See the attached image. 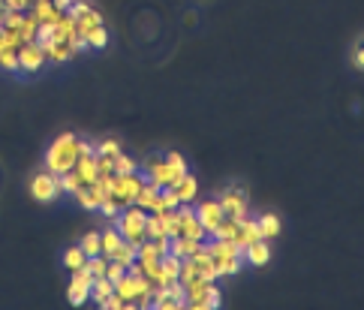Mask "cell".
<instances>
[{
	"instance_id": "obj_1",
	"label": "cell",
	"mask_w": 364,
	"mask_h": 310,
	"mask_svg": "<svg viewBox=\"0 0 364 310\" xmlns=\"http://www.w3.org/2000/svg\"><path fill=\"white\" fill-rule=\"evenodd\" d=\"M78 145H82L78 136H73V132H61V136L49 145V151H45V169L54 172V175L75 169V160H78V154H82Z\"/></svg>"
},
{
	"instance_id": "obj_2",
	"label": "cell",
	"mask_w": 364,
	"mask_h": 310,
	"mask_svg": "<svg viewBox=\"0 0 364 310\" xmlns=\"http://www.w3.org/2000/svg\"><path fill=\"white\" fill-rule=\"evenodd\" d=\"M145 169H147V181L157 184V187H175L181 178L187 175V163L181 154H169V157H151L145 163Z\"/></svg>"
},
{
	"instance_id": "obj_3",
	"label": "cell",
	"mask_w": 364,
	"mask_h": 310,
	"mask_svg": "<svg viewBox=\"0 0 364 310\" xmlns=\"http://www.w3.org/2000/svg\"><path fill=\"white\" fill-rule=\"evenodd\" d=\"M118 226V232L123 235V241H133V244H142L145 241V223H147V211L139 205H127L123 211L111 220Z\"/></svg>"
},
{
	"instance_id": "obj_4",
	"label": "cell",
	"mask_w": 364,
	"mask_h": 310,
	"mask_svg": "<svg viewBox=\"0 0 364 310\" xmlns=\"http://www.w3.org/2000/svg\"><path fill=\"white\" fill-rule=\"evenodd\" d=\"M145 181H147V175H142V172L115 175V178H111V199H115L121 208L135 205V196H139V190H142Z\"/></svg>"
},
{
	"instance_id": "obj_5",
	"label": "cell",
	"mask_w": 364,
	"mask_h": 310,
	"mask_svg": "<svg viewBox=\"0 0 364 310\" xmlns=\"http://www.w3.org/2000/svg\"><path fill=\"white\" fill-rule=\"evenodd\" d=\"M58 193H61V184H58V175L54 172H40V175H33L30 178V196L37 199V202H42V205H49V202H54L58 199Z\"/></svg>"
},
{
	"instance_id": "obj_6",
	"label": "cell",
	"mask_w": 364,
	"mask_h": 310,
	"mask_svg": "<svg viewBox=\"0 0 364 310\" xmlns=\"http://www.w3.org/2000/svg\"><path fill=\"white\" fill-rule=\"evenodd\" d=\"M175 214H178V223H181L178 235H187V238H196V241L208 238V232H205V226L199 223V217H196V205L193 202H181L175 208Z\"/></svg>"
},
{
	"instance_id": "obj_7",
	"label": "cell",
	"mask_w": 364,
	"mask_h": 310,
	"mask_svg": "<svg viewBox=\"0 0 364 310\" xmlns=\"http://www.w3.org/2000/svg\"><path fill=\"white\" fill-rule=\"evenodd\" d=\"M90 286H94V274H90L85 265L73 271V280H70V290H66V298H70L73 307H82L85 302H90Z\"/></svg>"
},
{
	"instance_id": "obj_8",
	"label": "cell",
	"mask_w": 364,
	"mask_h": 310,
	"mask_svg": "<svg viewBox=\"0 0 364 310\" xmlns=\"http://www.w3.org/2000/svg\"><path fill=\"white\" fill-rule=\"evenodd\" d=\"M217 202L226 211V217H235V220L247 217V211H250V196H247L244 187H229V190H226Z\"/></svg>"
},
{
	"instance_id": "obj_9",
	"label": "cell",
	"mask_w": 364,
	"mask_h": 310,
	"mask_svg": "<svg viewBox=\"0 0 364 310\" xmlns=\"http://www.w3.org/2000/svg\"><path fill=\"white\" fill-rule=\"evenodd\" d=\"M151 286H154V283L147 280L145 274H123L121 280H115V292H118L127 304H133V307H135V298H139L142 292H147Z\"/></svg>"
},
{
	"instance_id": "obj_10",
	"label": "cell",
	"mask_w": 364,
	"mask_h": 310,
	"mask_svg": "<svg viewBox=\"0 0 364 310\" xmlns=\"http://www.w3.org/2000/svg\"><path fill=\"white\" fill-rule=\"evenodd\" d=\"M45 51L40 42H25V46H18V66H21V73H40L42 66H45Z\"/></svg>"
},
{
	"instance_id": "obj_11",
	"label": "cell",
	"mask_w": 364,
	"mask_h": 310,
	"mask_svg": "<svg viewBox=\"0 0 364 310\" xmlns=\"http://www.w3.org/2000/svg\"><path fill=\"white\" fill-rule=\"evenodd\" d=\"M196 217H199V223L205 226V232H208V235H211V232L220 226V220L226 217V211L220 208V202H217V199H208V202L196 205Z\"/></svg>"
},
{
	"instance_id": "obj_12",
	"label": "cell",
	"mask_w": 364,
	"mask_h": 310,
	"mask_svg": "<svg viewBox=\"0 0 364 310\" xmlns=\"http://www.w3.org/2000/svg\"><path fill=\"white\" fill-rule=\"evenodd\" d=\"M241 256H244L247 265H253V268H262V265H268V259H271V244H268L265 238H259V241H253V244H247V247L241 250Z\"/></svg>"
},
{
	"instance_id": "obj_13",
	"label": "cell",
	"mask_w": 364,
	"mask_h": 310,
	"mask_svg": "<svg viewBox=\"0 0 364 310\" xmlns=\"http://www.w3.org/2000/svg\"><path fill=\"white\" fill-rule=\"evenodd\" d=\"M262 238V232H259V223L256 220H250V217H241L238 220V235H235V244L238 247H247V244H253V241Z\"/></svg>"
},
{
	"instance_id": "obj_14",
	"label": "cell",
	"mask_w": 364,
	"mask_h": 310,
	"mask_svg": "<svg viewBox=\"0 0 364 310\" xmlns=\"http://www.w3.org/2000/svg\"><path fill=\"white\" fill-rule=\"evenodd\" d=\"M193 262H196V271H199V278L205 280H217V268H214V256L208 253V247H205V241H202V247L190 256Z\"/></svg>"
},
{
	"instance_id": "obj_15",
	"label": "cell",
	"mask_w": 364,
	"mask_h": 310,
	"mask_svg": "<svg viewBox=\"0 0 364 310\" xmlns=\"http://www.w3.org/2000/svg\"><path fill=\"white\" fill-rule=\"evenodd\" d=\"M135 205L145 208L147 214H154L157 208H160V187L151 184V181H145L142 190H139V196H135Z\"/></svg>"
},
{
	"instance_id": "obj_16",
	"label": "cell",
	"mask_w": 364,
	"mask_h": 310,
	"mask_svg": "<svg viewBox=\"0 0 364 310\" xmlns=\"http://www.w3.org/2000/svg\"><path fill=\"white\" fill-rule=\"evenodd\" d=\"M202 247V241H196V238H187V235H175V238H169V253H175V256H181V259H187V256H193Z\"/></svg>"
},
{
	"instance_id": "obj_17",
	"label": "cell",
	"mask_w": 364,
	"mask_h": 310,
	"mask_svg": "<svg viewBox=\"0 0 364 310\" xmlns=\"http://www.w3.org/2000/svg\"><path fill=\"white\" fill-rule=\"evenodd\" d=\"M75 172H78V178H82L85 184L90 181H97V154H78V160H75Z\"/></svg>"
},
{
	"instance_id": "obj_18",
	"label": "cell",
	"mask_w": 364,
	"mask_h": 310,
	"mask_svg": "<svg viewBox=\"0 0 364 310\" xmlns=\"http://www.w3.org/2000/svg\"><path fill=\"white\" fill-rule=\"evenodd\" d=\"M30 16L40 21V25H45V21H58L61 9L51 4V0H33L30 4Z\"/></svg>"
},
{
	"instance_id": "obj_19",
	"label": "cell",
	"mask_w": 364,
	"mask_h": 310,
	"mask_svg": "<svg viewBox=\"0 0 364 310\" xmlns=\"http://www.w3.org/2000/svg\"><path fill=\"white\" fill-rule=\"evenodd\" d=\"M172 190L178 193L181 202H196V196H199V181H196V178H193V175L187 172L184 178H181V181L172 187Z\"/></svg>"
},
{
	"instance_id": "obj_20",
	"label": "cell",
	"mask_w": 364,
	"mask_h": 310,
	"mask_svg": "<svg viewBox=\"0 0 364 310\" xmlns=\"http://www.w3.org/2000/svg\"><path fill=\"white\" fill-rule=\"evenodd\" d=\"M121 241H123V235L118 232V226L111 223L106 232H99V244H102V256H111L118 247H121Z\"/></svg>"
},
{
	"instance_id": "obj_21",
	"label": "cell",
	"mask_w": 364,
	"mask_h": 310,
	"mask_svg": "<svg viewBox=\"0 0 364 310\" xmlns=\"http://www.w3.org/2000/svg\"><path fill=\"white\" fill-rule=\"evenodd\" d=\"M256 223H259V232H262V238H265V241H274V238L280 235V229H283L277 214H262V217L256 220Z\"/></svg>"
},
{
	"instance_id": "obj_22",
	"label": "cell",
	"mask_w": 364,
	"mask_h": 310,
	"mask_svg": "<svg viewBox=\"0 0 364 310\" xmlns=\"http://www.w3.org/2000/svg\"><path fill=\"white\" fill-rule=\"evenodd\" d=\"M111 292H115V283H111L109 278H94V286H90V302L102 304Z\"/></svg>"
},
{
	"instance_id": "obj_23",
	"label": "cell",
	"mask_w": 364,
	"mask_h": 310,
	"mask_svg": "<svg viewBox=\"0 0 364 310\" xmlns=\"http://www.w3.org/2000/svg\"><path fill=\"white\" fill-rule=\"evenodd\" d=\"M42 51H45V58L54 61V63H66V61H73V58H75V51L66 46V42H54V46L42 49Z\"/></svg>"
},
{
	"instance_id": "obj_24",
	"label": "cell",
	"mask_w": 364,
	"mask_h": 310,
	"mask_svg": "<svg viewBox=\"0 0 364 310\" xmlns=\"http://www.w3.org/2000/svg\"><path fill=\"white\" fill-rule=\"evenodd\" d=\"M85 42L87 49H106L109 46V33H106V25H97L85 33Z\"/></svg>"
},
{
	"instance_id": "obj_25",
	"label": "cell",
	"mask_w": 364,
	"mask_h": 310,
	"mask_svg": "<svg viewBox=\"0 0 364 310\" xmlns=\"http://www.w3.org/2000/svg\"><path fill=\"white\" fill-rule=\"evenodd\" d=\"M58 184H61V193L75 196V190H78V187H82L85 181L78 178V172H75V169H70V172H61V175H58Z\"/></svg>"
},
{
	"instance_id": "obj_26",
	"label": "cell",
	"mask_w": 364,
	"mask_h": 310,
	"mask_svg": "<svg viewBox=\"0 0 364 310\" xmlns=\"http://www.w3.org/2000/svg\"><path fill=\"white\" fill-rule=\"evenodd\" d=\"M235 235H238V220L235 217H223L220 226L211 232V238H226V241H235Z\"/></svg>"
},
{
	"instance_id": "obj_27",
	"label": "cell",
	"mask_w": 364,
	"mask_h": 310,
	"mask_svg": "<svg viewBox=\"0 0 364 310\" xmlns=\"http://www.w3.org/2000/svg\"><path fill=\"white\" fill-rule=\"evenodd\" d=\"M75 202L82 205L85 211H97V208H99V199L94 196V190H90L87 184H82V187H78V190H75Z\"/></svg>"
},
{
	"instance_id": "obj_28",
	"label": "cell",
	"mask_w": 364,
	"mask_h": 310,
	"mask_svg": "<svg viewBox=\"0 0 364 310\" xmlns=\"http://www.w3.org/2000/svg\"><path fill=\"white\" fill-rule=\"evenodd\" d=\"M181 205L178 193L172 190V187H160V208H157L154 214H163V211H175V208Z\"/></svg>"
},
{
	"instance_id": "obj_29",
	"label": "cell",
	"mask_w": 364,
	"mask_h": 310,
	"mask_svg": "<svg viewBox=\"0 0 364 310\" xmlns=\"http://www.w3.org/2000/svg\"><path fill=\"white\" fill-rule=\"evenodd\" d=\"M135 247H139V244H133V241H121V247H118L115 253H111L109 259H115V262H121L123 268H127V265L135 259Z\"/></svg>"
},
{
	"instance_id": "obj_30",
	"label": "cell",
	"mask_w": 364,
	"mask_h": 310,
	"mask_svg": "<svg viewBox=\"0 0 364 310\" xmlns=\"http://www.w3.org/2000/svg\"><path fill=\"white\" fill-rule=\"evenodd\" d=\"M223 302V292H220V286L217 283H208V290H205V298H202V310H217Z\"/></svg>"
},
{
	"instance_id": "obj_31",
	"label": "cell",
	"mask_w": 364,
	"mask_h": 310,
	"mask_svg": "<svg viewBox=\"0 0 364 310\" xmlns=\"http://www.w3.org/2000/svg\"><path fill=\"white\" fill-rule=\"evenodd\" d=\"M160 217V226H163V235L166 238H175L178 232H181V223H178V214L175 211H163V214H157Z\"/></svg>"
},
{
	"instance_id": "obj_32",
	"label": "cell",
	"mask_w": 364,
	"mask_h": 310,
	"mask_svg": "<svg viewBox=\"0 0 364 310\" xmlns=\"http://www.w3.org/2000/svg\"><path fill=\"white\" fill-rule=\"evenodd\" d=\"M85 268H87L90 274H94V278H106L109 256H102V253H99V256H87V259H85Z\"/></svg>"
},
{
	"instance_id": "obj_33",
	"label": "cell",
	"mask_w": 364,
	"mask_h": 310,
	"mask_svg": "<svg viewBox=\"0 0 364 310\" xmlns=\"http://www.w3.org/2000/svg\"><path fill=\"white\" fill-rule=\"evenodd\" d=\"M85 259H87V256H85V250L78 247V244H75V247H70V250L63 253V265H66V268H70V271L82 268V265H85Z\"/></svg>"
},
{
	"instance_id": "obj_34",
	"label": "cell",
	"mask_w": 364,
	"mask_h": 310,
	"mask_svg": "<svg viewBox=\"0 0 364 310\" xmlns=\"http://www.w3.org/2000/svg\"><path fill=\"white\" fill-rule=\"evenodd\" d=\"M85 250V256H99L102 253V244H99V232H87V235L82 238V244H78Z\"/></svg>"
},
{
	"instance_id": "obj_35",
	"label": "cell",
	"mask_w": 364,
	"mask_h": 310,
	"mask_svg": "<svg viewBox=\"0 0 364 310\" xmlns=\"http://www.w3.org/2000/svg\"><path fill=\"white\" fill-rule=\"evenodd\" d=\"M130 172H139V163H135L133 157H127V154H115V175H130Z\"/></svg>"
},
{
	"instance_id": "obj_36",
	"label": "cell",
	"mask_w": 364,
	"mask_h": 310,
	"mask_svg": "<svg viewBox=\"0 0 364 310\" xmlns=\"http://www.w3.org/2000/svg\"><path fill=\"white\" fill-rule=\"evenodd\" d=\"M0 66H4L6 73H21V66H18V49H4V51H0Z\"/></svg>"
},
{
	"instance_id": "obj_37",
	"label": "cell",
	"mask_w": 364,
	"mask_h": 310,
	"mask_svg": "<svg viewBox=\"0 0 364 310\" xmlns=\"http://www.w3.org/2000/svg\"><path fill=\"white\" fill-rule=\"evenodd\" d=\"M37 27H40V21L33 16H25V21H21V27H18L21 42H33V39H37Z\"/></svg>"
},
{
	"instance_id": "obj_38",
	"label": "cell",
	"mask_w": 364,
	"mask_h": 310,
	"mask_svg": "<svg viewBox=\"0 0 364 310\" xmlns=\"http://www.w3.org/2000/svg\"><path fill=\"white\" fill-rule=\"evenodd\" d=\"M21 21H25V13L4 6V27H6V30H18V27H21Z\"/></svg>"
},
{
	"instance_id": "obj_39",
	"label": "cell",
	"mask_w": 364,
	"mask_h": 310,
	"mask_svg": "<svg viewBox=\"0 0 364 310\" xmlns=\"http://www.w3.org/2000/svg\"><path fill=\"white\" fill-rule=\"evenodd\" d=\"M97 211H99L102 217H109V223H111V220H115V217H118V214L123 211V208H121V205L115 202V199L109 196V199H102V202H99V208H97Z\"/></svg>"
},
{
	"instance_id": "obj_40",
	"label": "cell",
	"mask_w": 364,
	"mask_h": 310,
	"mask_svg": "<svg viewBox=\"0 0 364 310\" xmlns=\"http://www.w3.org/2000/svg\"><path fill=\"white\" fill-rule=\"evenodd\" d=\"M193 278H199L196 262H193L190 256H187V259H181V278H178V280H181V283H190Z\"/></svg>"
},
{
	"instance_id": "obj_41",
	"label": "cell",
	"mask_w": 364,
	"mask_h": 310,
	"mask_svg": "<svg viewBox=\"0 0 364 310\" xmlns=\"http://www.w3.org/2000/svg\"><path fill=\"white\" fill-rule=\"evenodd\" d=\"M142 265V274H145V278L147 280H157V278H160V259H145V262H139Z\"/></svg>"
},
{
	"instance_id": "obj_42",
	"label": "cell",
	"mask_w": 364,
	"mask_h": 310,
	"mask_svg": "<svg viewBox=\"0 0 364 310\" xmlns=\"http://www.w3.org/2000/svg\"><path fill=\"white\" fill-rule=\"evenodd\" d=\"M97 172H99V175H115V157L97 154Z\"/></svg>"
},
{
	"instance_id": "obj_43",
	"label": "cell",
	"mask_w": 364,
	"mask_h": 310,
	"mask_svg": "<svg viewBox=\"0 0 364 310\" xmlns=\"http://www.w3.org/2000/svg\"><path fill=\"white\" fill-rule=\"evenodd\" d=\"M97 154H106V157H115V154H121V145L115 139H102L97 145Z\"/></svg>"
},
{
	"instance_id": "obj_44",
	"label": "cell",
	"mask_w": 364,
	"mask_h": 310,
	"mask_svg": "<svg viewBox=\"0 0 364 310\" xmlns=\"http://www.w3.org/2000/svg\"><path fill=\"white\" fill-rule=\"evenodd\" d=\"M123 274H127V268H123V265H121V262H115V259H109V268H106V278H109L111 283H115V280H121V278H123Z\"/></svg>"
},
{
	"instance_id": "obj_45",
	"label": "cell",
	"mask_w": 364,
	"mask_h": 310,
	"mask_svg": "<svg viewBox=\"0 0 364 310\" xmlns=\"http://www.w3.org/2000/svg\"><path fill=\"white\" fill-rule=\"evenodd\" d=\"M30 4H33V0H4V6H9V9H18V13H28Z\"/></svg>"
},
{
	"instance_id": "obj_46",
	"label": "cell",
	"mask_w": 364,
	"mask_h": 310,
	"mask_svg": "<svg viewBox=\"0 0 364 310\" xmlns=\"http://www.w3.org/2000/svg\"><path fill=\"white\" fill-rule=\"evenodd\" d=\"M51 4H54V6H58V9H61V13H66V9H70V6H73V0H51Z\"/></svg>"
},
{
	"instance_id": "obj_47",
	"label": "cell",
	"mask_w": 364,
	"mask_h": 310,
	"mask_svg": "<svg viewBox=\"0 0 364 310\" xmlns=\"http://www.w3.org/2000/svg\"><path fill=\"white\" fill-rule=\"evenodd\" d=\"M356 63H358V70H364V49L356 51Z\"/></svg>"
},
{
	"instance_id": "obj_48",
	"label": "cell",
	"mask_w": 364,
	"mask_h": 310,
	"mask_svg": "<svg viewBox=\"0 0 364 310\" xmlns=\"http://www.w3.org/2000/svg\"><path fill=\"white\" fill-rule=\"evenodd\" d=\"M0 25H4V9H0Z\"/></svg>"
},
{
	"instance_id": "obj_49",
	"label": "cell",
	"mask_w": 364,
	"mask_h": 310,
	"mask_svg": "<svg viewBox=\"0 0 364 310\" xmlns=\"http://www.w3.org/2000/svg\"><path fill=\"white\" fill-rule=\"evenodd\" d=\"M0 9H4V0H0Z\"/></svg>"
}]
</instances>
